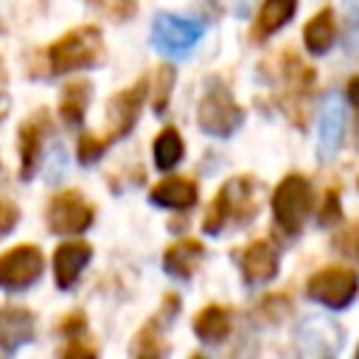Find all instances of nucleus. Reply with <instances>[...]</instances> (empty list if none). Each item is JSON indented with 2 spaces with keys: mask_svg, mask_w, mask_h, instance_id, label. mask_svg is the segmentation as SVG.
I'll use <instances>...</instances> for the list:
<instances>
[{
  "mask_svg": "<svg viewBox=\"0 0 359 359\" xmlns=\"http://www.w3.org/2000/svg\"><path fill=\"white\" fill-rule=\"evenodd\" d=\"M90 6H95L104 17H109L112 22H123L135 14L137 8V0H87Z\"/></svg>",
  "mask_w": 359,
  "mask_h": 359,
  "instance_id": "nucleus-25",
  "label": "nucleus"
},
{
  "mask_svg": "<svg viewBox=\"0 0 359 359\" xmlns=\"http://www.w3.org/2000/svg\"><path fill=\"white\" fill-rule=\"evenodd\" d=\"M345 123H348L345 101L337 95H328L320 107V121H317V154H320V160L337 157V151L342 149V140H345Z\"/></svg>",
  "mask_w": 359,
  "mask_h": 359,
  "instance_id": "nucleus-10",
  "label": "nucleus"
},
{
  "mask_svg": "<svg viewBox=\"0 0 359 359\" xmlns=\"http://www.w3.org/2000/svg\"><path fill=\"white\" fill-rule=\"evenodd\" d=\"M180 303L174 294H165V303L160 309L157 317H151L149 323H143V328L137 331V337L132 339V359H163L165 356V320H171L177 314Z\"/></svg>",
  "mask_w": 359,
  "mask_h": 359,
  "instance_id": "nucleus-11",
  "label": "nucleus"
},
{
  "mask_svg": "<svg viewBox=\"0 0 359 359\" xmlns=\"http://www.w3.org/2000/svg\"><path fill=\"white\" fill-rule=\"evenodd\" d=\"M202 36V22L191 17H177V14H157L151 22V42L157 50L168 56H182L188 53Z\"/></svg>",
  "mask_w": 359,
  "mask_h": 359,
  "instance_id": "nucleus-8",
  "label": "nucleus"
},
{
  "mask_svg": "<svg viewBox=\"0 0 359 359\" xmlns=\"http://www.w3.org/2000/svg\"><path fill=\"white\" fill-rule=\"evenodd\" d=\"M154 165L160 168V171H171L180 160H182V154H185V146H182V137H180V132L174 129V126H165L157 137H154Z\"/></svg>",
  "mask_w": 359,
  "mask_h": 359,
  "instance_id": "nucleus-23",
  "label": "nucleus"
},
{
  "mask_svg": "<svg viewBox=\"0 0 359 359\" xmlns=\"http://www.w3.org/2000/svg\"><path fill=\"white\" fill-rule=\"evenodd\" d=\"M45 269V258L34 244H17L0 255V289L20 292L39 280Z\"/></svg>",
  "mask_w": 359,
  "mask_h": 359,
  "instance_id": "nucleus-7",
  "label": "nucleus"
},
{
  "mask_svg": "<svg viewBox=\"0 0 359 359\" xmlns=\"http://www.w3.org/2000/svg\"><path fill=\"white\" fill-rule=\"evenodd\" d=\"M48 135V112L39 109L34 112L17 132V143H20V177L31 180L39 160H42V143Z\"/></svg>",
  "mask_w": 359,
  "mask_h": 359,
  "instance_id": "nucleus-12",
  "label": "nucleus"
},
{
  "mask_svg": "<svg viewBox=\"0 0 359 359\" xmlns=\"http://www.w3.org/2000/svg\"><path fill=\"white\" fill-rule=\"evenodd\" d=\"M194 334L208 345L224 342V337L230 334V311L219 303H210V306L199 309L196 317H194Z\"/></svg>",
  "mask_w": 359,
  "mask_h": 359,
  "instance_id": "nucleus-21",
  "label": "nucleus"
},
{
  "mask_svg": "<svg viewBox=\"0 0 359 359\" xmlns=\"http://www.w3.org/2000/svg\"><path fill=\"white\" fill-rule=\"evenodd\" d=\"M56 359H95V348L87 345V342H81V339H67L59 348Z\"/></svg>",
  "mask_w": 359,
  "mask_h": 359,
  "instance_id": "nucleus-29",
  "label": "nucleus"
},
{
  "mask_svg": "<svg viewBox=\"0 0 359 359\" xmlns=\"http://www.w3.org/2000/svg\"><path fill=\"white\" fill-rule=\"evenodd\" d=\"M250 6H252V0H236V14L244 17V14L250 11Z\"/></svg>",
  "mask_w": 359,
  "mask_h": 359,
  "instance_id": "nucleus-32",
  "label": "nucleus"
},
{
  "mask_svg": "<svg viewBox=\"0 0 359 359\" xmlns=\"http://www.w3.org/2000/svg\"><path fill=\"white\" fill-rule=\"evenodd\" d=\"M311 208H314V191L306 177L289 174L278 182L272 194V213H275V224L286 236H297L306 227Z\"/></svg>",
  "mask_w": 359,
  "mask_h": 359,
  "instance_id": "nucleus-3",
  "label": "nucleus"
},
{
  "mask_svg": "<svg viewBox=\"0 0 359 359\" xmlns=\"http://www.w3.org/2000/svg\"><path fill=\"white\" fill-rule=\"evenodd\" d=\"M151 205L171 208V210H188L196 205V185L188 177H165L149 191Z\"/></svg>",
  "mask_w": 359,
  "mask_h": 359,
  "instance_id": "nucleus-17",
  "label": "nucleus"
},
{
  "mask_svg": "<svg viewBox=\"0 0 359 359\" xmlns=\"http://www.w3.org/2000/svg\"><path fill=\"white\" fill-rule=\"evenodd\" d=\"M196 121H199V129L208 132L210 137H227L241 126L244 109L236 104L233 93L222 81H210L202 93Z\"/></svg>",
  "mask_w": 359,
  "mask_h": 359,
  "instance_id": "nucleus-4",
  "label": "nucleus"
},
{
  "mask_svg": "<svg viewBox=\"0 0 359 359\" xmlns=\"http://www.w3.org/2000/svg\"><path fill=\"white\" fill-rule=\"evenodd\" d=\"M191 359H208V356H202V353H194V356H191Z\"/></svg>",
  "mask_w": 359,
  "mask_h": 359,
  "instance_id": "nucleus-34",
  "label": "nucleus"
},
{
  "mask_svg": "<svg viewBox=\"0 0 359 359\" xmlns=\"http://www.w3.org/2000/svg\"><path fill=\"white\" fill-rule=\"evenodd\" d=\"M104 56H107V45H104L98 25L73 28L65 36H59L53 45H48V50H45V62H48L50 76H65L73 70L98 67L104 62Z\"/></svg>",
  "mask_w": 359,
  "mask_h": 359,
  "instance_id": "nucleus-1",
  "label": "nucleus"
},
{
  "mask_svg": "<svg viewBox=\"0 0 359 359\" xmlns=\"http://www.w3.org/2000/svg\"><path fill=\"white\" fill-rule=\"evenodd\" d=\"M48 230L56 236H76L93 224V205L76 191H59L48 205Z\"/></svg>",
  "mask_w": 359,
  "mask_h": 359,
  "instance_id": "nucleus-6",
  "label": "nucleus"
},
{
  "mask_svg": "<svg viewBox=\"0 0 359 359\" xmlns=\"http://www.w3.org/2000/svg\"><path fill=\"white\" fill-rule=\"evenodd\" d=\"M93 258V247L84 244V241H65L56 247L53 252V278H56V286L59 289H70L81 269L90 264Z\"/></svg>",
  "mask_w": 359,
  "mask_h": 359,
  "instance_id": "nucleus-13",
  "label": "nucleus"
},
{
  "mask_svg": "<svg viewBox=\"0 0 359 359\" xmlns=\"http://www.w3.org/2000/svg\"><path fill=\"white\" fill-rule=\"evenodd\" d=\"M359 289L356 272L348 266H323L320 272H314L306 283V294L314 303H323L328 309H345L353 303Z\"/></svg>",
  "mask_w": 359,
  "mask_h": 359,
  "instance_id": "nucleus-5",
  "label": "nucleus"
},
{
  "mask_svg": "<svg viewBox=\"0 0 359 359\" xmlns=\"http://www.w3.org/2000/svg\"><path fill=\"white\" fill-rule=\"evenodd\" d=\"M294 8H297V0H264L255 17V25H252V39L264 42L266 36L280 31L294 17Z\"/></svg>",
  "mask_w": 359,
  "mask_h": 359,
  "instance_id": "nucleus-20",
  "label": "nucleus"
},
{
  "mask_svg": "<svg viewBox=\"0 0 359 359\" xmlns=\"http://www.w3.org/2000/svg\"><path fill=\"white\" fill-rule=\"evenodd\" d=\"M171 87H174V67H171V65H160V67L154 70V95H151V107H154L157 115L165 112Z\"/></svg>",
  "mask_w": 359,
  "mask_h": 359,
  "instance_id": "nucleus-24",
  "label": "nucleus"
},
{
  "mask_svg": "<svg viewBox=\"0 0 359 359\" xmlns=\"http://www.w3.org/2000/svg\"><path fill=\"white\" fill-rule=\"evenodd\" d=\"M255 210H258L255 180L252 177H233L213 196V202H210V208L205 213L202 230L208 236H216L219 230H224L227 222H236V224L250 222L255 216Z\"/></svg>",
  "mask_w": 359,
  "mask_h": 359,
  "instance_id": "nucleus-2",
  "label": "nucleus"
},
{
  "mask_svg": "<svg viewBox=\"0 0 359 359\" xmlns=\"http://www.w3.org/2000/svg\"><path fill=\"white\" fill-rule=\"evenodd\" d=\"M146 90H149V81L140 79L132 87H126V90H121V93H115L109 98V104H107V123L109 126H107V135L101 137L107 146L115 143V140H121V137H126L132 132V126H135V121L140 115Z\"/></svg>",
  "mask_w": 359,
  "mask_h": 359,
  "instance_id": "nucleus-9",
  "label": "nucleus"
},
{
  "mask_svg": "<svg viewBox=\"0 0 359 359\" xmlns=\"http://www.w3.org/2000/svg\"><path fill=\"white\" fill-rule=\"evenodd\" d=\"M258 311H261L266 320L278 323V320H283V317L289 314V300H286L283 294H272V297H264V300H261V306H258Z\"/></svg>",
  "mask_w": 359,
  "mask_h": 359,
  "instance_id": "nucleus-28",
  "label": "nucleus"
},
{
  "mask_svg": "<svg viewBox=\"0 0 359 359\" xmlns=\"http://www.w3.org/2000/svg\"><path fill=\"white\" fill-rule=\"evenodd\" d=\"M34 339V314L20 306L0 309V351L14 353L20 345Z\"/></svg>",
  "mask_w": 359,
  "mask_h": 359,
  "instance_id": "nucleus-16",
  "label": "nucleus"
},
{
  "mask_svg": "<svg viewBox=\"0 0 359 359\" xmlns=\"http://www.w3.org/2000/svg\"><path fill=\"white\" fill-rule=\"evenodd\" d=\"M348 101H356V79H351V87H348Z\"/></svg>",
  "mask_w": 359,
  "mask_h": 359,
  "instance_id": "nucleus-33",
  "label": "nucleus"
},
{
  "mask_svg": "<svg viewBox=\"0 0 359 359\" xmlns=\"http://www.w3.org/2000/svg\"><path fill=\"white\" fill-rule=\"evenodd\" d=\"M334 42H337V20H334V11L331 8H323V11H317L306 22V28H303V45H306L309 53L323 56V53H328L334 48Z\"/></svg>",
  "mask_w": 359,
  "mask_h": 359,
  "instance_id": "nucleus-19",
  "label": "nucleus"
},
{
  "mask_svg": "<svg viewBox=\"0 0 359 359\" xmlns=\"http://www.w3.org/2000/svg\"><path fill=\"white\" fill-rule=\"evenodd\" d=\"M339 219H342V202H339V191H337V188H328V191H325V202H323V208H320L317 222H320L323 227H331V224H337Z\"/></svg>",
  "mask_w": 359,
  "mask_h": 359,
  "instance_id": "nucleus-26",
  "label": "nucleus"
},
{
  "mask_svg": "<svg viewBox=\"0 0 359 359\" xmlns=\"http://www.w3.org/2000/svg\"><path fill=\"white\" fill-rule=\"evenodd\" d=\"M241 275H244V283H250V286L272 280L278 275V252H275V247L269 241H264V238L252 241L241 252Z\"/></svg>",
  "mask_w": 359,
  "mask_h": 359,
  "instance_id": "nucleus-14",
  "label": "nucleus"
},
{
  "mask_svg": "<svg viewBox=\"0 0 359 359\" xmlns=\"http://www.w3.org/2000/svg\"><path fill=\"white\" fill-rule=\"evenodd\" d=\"M84 314H70V317H62V323H59V331L62 334H67V337H79L81 331H84Z\"/></svg>",
  "mask_w": 359,
  "mask_h": 359,
  "instance_id": "nucleus-31",
  "label": "nucleus"
},
{
  "mask_svg": "<svg viewBox=\"0 0 359 359\" xmlns=\"http://www.w3.org/2000/svg\"><path fill=\"white\" fill-rule=\"evenodd\" d=\"M17 222H20V210H17V205L0 199V238H3L6 233H11V230L17 227Z\"/></svg>",
  "mask_w": 359,
  "mask_h": 359,
  "instance_id": "nucleus-30",
  "label": "nucleus"
},
{
  "mask_svg": "<svg viewBox=\"0 0 359 359\" xmlns=\"http://www.w3.org/2000/svg\"><path fill=\"white\" fill-rule=\"evenodd\" d=\"M280 73H283V84H286V98H289L286 104H289V109L294 104H306L309 95H311V87H314V79H317L314 67L306 65L297 53L286 50L283 62H280Z\"/></svg>",
  "mask_w": 359,
  "mask_h": 359,
  "instance_id": "nucleus-15",
  "label": "nucleus"
},
{
  "mask_svg": "<svg viewBox=\"0 0 359 359\" xmlns=\"http://www.w3.org/2000/svg\"><path fill=\"white\" fill-rule=\"evenodd\" d=\"M202 255H205L202 241H196V238H180V241H174V244L165 250V255H163V269H165L168 275L180 278V280H185V278H191V275L196 272Z\"/></svg>",
  "mask_w": 359,
  "mask_h": 359,
  "instance_id": "nucleus-18",
  "label": "nucleus"
},
{
  "mask_svg": "<svg viewBox=\"0 0 359 359\" xmlns=\"http://www.w3.org/2000/svg\"><path fill=\"white\" fill-rule=\"evenodd\" d=\"M90 84L84 79H73L65 84L62 90V101H59V118L62 123L67 126H79L84 121V112H87V104H90Z\"/></svg>",
  "mask_w": 359,
  "mask_h": 359,
  "instance_id": "nucleus-22",
  "label": "nucleus"
},
{
  "mask_svg": "<svg viewBox=\"0 0 359 359\" xmlns=\"http://www.w3.org/2000/svg\"><path fill=\"white\" fill-rule=\"evenodd\" d=\"M104 151H107V143H104L101 137H95V135H81V137H79V163H81V165L95 163Z\"/></svg>",
  "mask_w": 359,
  "mask_h": 359,
  "instance_id": "nucleus-27",
  "label": "nucleus"
}]
</instances>
